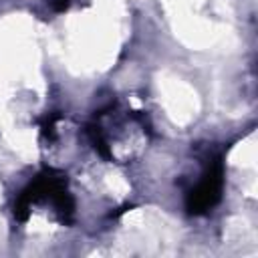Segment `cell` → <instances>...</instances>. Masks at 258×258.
I'll return each mask as SVG.
<instances>
[{"label":"cell","instance_id":"1","mask_svg":"<svg viewBox=\"0 0 258 258\" xmlns=\"http://www.w3.org/2000/svg\"><path fill=\"white\" fill-rule=\"evenodd\" d=\"M222 189H224V163L222 157H214L208 169L204 171L202 179L198 181V185L187 194L185 206L189 214H206L210 208H214L220 202Z\"/></svg>","mask_w":258,"mask_h":258},{"label":"cell","instance_id":"2","mask_svg":"<svg viewBox=\"0 0 258 258\" xmlns=\"http://www.w3.org/2000/svg\"><path fill=\"white\" fill-rule=\"evenodd\" d=\"M48 2H50V6H52L54 10L60 12V10H67V8H69V2H71V0H48Z\"/></svg>","mask_w":258,"mask_h":258}]
</instances>
